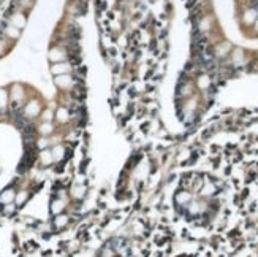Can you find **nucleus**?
<instances>
[{"instance_id": "nucleus-1", "label": "nucleus", "mask_w": 258, "mask_h": 257, "mask_svg": "<svg viewBox=\"0 0 258 257\" xmlns=\"http://www.w3.org/2000/svg\"><path fill=\"white\" fill-rule=\"evenodd\" d=\"M52 71L54 73H65V71H68V67H67L65 64H60L57 67H52Z\"/></svg>"}, {"instance_id": "nucleus-3", "label": "nucleus", "mask_w": 258, "mask_h": 257, "mask_svg": "<svg viewBox=\"0 0 258 257\" xmlns=\"http://www.w3.org/2000/svg\"><path fill=\"white\" fill-rule=\"evenodd\" d=\"M41 128H43V132H49V130H51V125H49V124H44Z\"/></svg>"}, {"instance_id": "nucleus-2", "label": "nucleus", "mask_w": 258, "mask_h": 257, "mask_svg": "<svg viewBox=\"0 0 258 257\" xmlns=\"http://www.w3.org/2000/svg\"><path fill=\"white\" fill-rule=\"evenodd\" d=\"M14 24H16V27H21V26H24V18H22V16H14Z\"/></svg>"}]
</instances>
